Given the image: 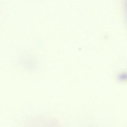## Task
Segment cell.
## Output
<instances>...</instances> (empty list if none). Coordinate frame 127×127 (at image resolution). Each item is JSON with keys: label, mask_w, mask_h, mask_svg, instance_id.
I'll list each match as a JSON object with an SVG mask.
<instances>
[]
</instances>
